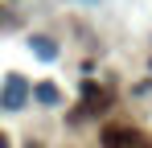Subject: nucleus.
Here are the masks:
<instances>
[{"instance_id": "obj_1", "label": "nucleus", "mask_w": 152, "mask_h": 148, "mask_svg": "<svg viewBox=\"0 0 152 148\" xmlns=\"http://www.w3.org/2000/svg\"><path fill=\"white\" fill-rule=\"evenodd\" d=\"M111 107V95L103 91L99 82H82V107L74 111V119H86V115H99Z\"/></svg>"}, {"instance_id": "obj_2", "label": "nucleus", "mask_w": 152, "mask_h": 148, "mask_svg": "<svg viewBox=\"0 0 152 148\" xmlns=\"http://www.w3.org/2000/svg\"><path fill=\"white\" fill-rule=\"evenodd\" d=\"M103 148H152V144L132 127H107L103 132Z\"/></svg>"}, {"instance_id": "obj_3", "label": "nucleus", "mask_w": 152, "mask_h": 148, "mask_svg": "<svg viewBox=\"0 0 152 148\" xmlns=\"http://www.w3.org/2000/svg\"><path fill=\"white\" fill-rule=\"evenodd\" d=\"M29 95V86H25V78H8V86H4V103L12 107V103H25Z\"/></svg>"}, {"instance_id": "obj_4", "label": "nucleus", "mask_w": 152, "mask_h": 148, "mask_svg": "<svg viewBox=\"0 0 152 148\" xmlns=\"http://www.w3.org/2000/svg\"><path fill=\"white\" fill-rule=\"evenodd\" d=\"M37 99H41V103H53L58 91H53V86H37Z\"/></svg>"}, {"instance_id": "obj_5", "label": "nucleus", "mask_w": 152, "mask_h": 148, "mask_svg": "<svg viewBox=\"0 0 152 148\" xmlns=\"http://www.w3.org/2000/svg\"><path fill=\"white\" fill-rule=\"evenodd\" d=\"M33 45H37V53H41V58H53V45H50V41H33Z\"/></svg>"}, {"instance_id": "obj_6", "label": "nucleus", "mask_w": 152, "mask_h": 148, "mask_svg": "<svg viewBox=\"0 0 152 148\" xmlns=\"http://www.w3.org/2000/svg\"><path fill=\"white\" fill-rule=\"evenodd\" d=\"M0 148H8V140H4V136H0Z\"/></svg>"}]
</instances>
